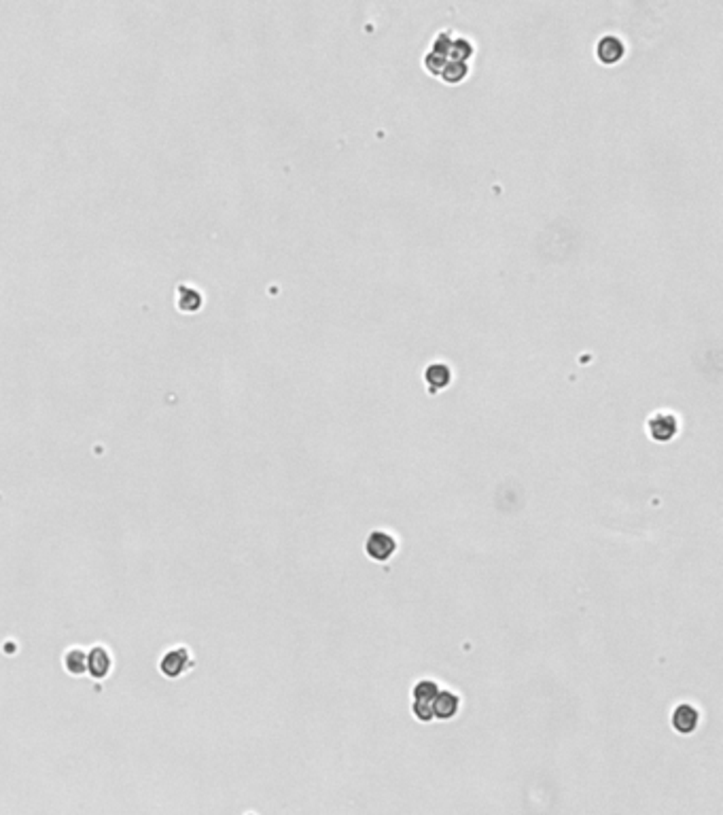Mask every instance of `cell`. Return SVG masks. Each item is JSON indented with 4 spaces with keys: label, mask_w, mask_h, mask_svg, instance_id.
<instances>
[{
    "label": "cell",
    "mask_w": 723,
    "mask_h": 815,
    "mask_svg": "<svg viewBox=\"0 0 723 815\" xmlns=\"http://www.w3.org/2000/svg\"><path fill=\"white\" fill-rule=\"evenodd\" d=\"M397 539L389 533V531H382V529H376L367 535L365 539V555L374 561V563H387L395 557L397 553Z\"/></svg>",
    "instance_id": "cell-1"
},
{
    "label": "cell",
    "mask_w": 723,
    "mask_h": 815,
    "mask_svg": "<svg viewBox=\"0 0 723 815\" xmlns=\"http://www.w3.org/2000/svg\"><path fill=\"white\" fill-rule=\"evenodd\" d=\"M670 726L679 735H691L700 726V711L689 703H679L670 713Z\"/></svg>",
    "instance_id": "cell-2"
},
{
    "label": "cell",
    "mask_w": 723,
    "mask_h": 815,
    "mask_svg": "<svg viewBox=\"0 0 723 815\" xmlns=\"http://www.w3.org/2000/svg\"><path fill=\"white\" fill-rule=\"evenodd\" d=\"M189 663H191L189 650H187L185 646H176L174 650L166 652V656L162 658V665H159V667H162V673H164L166 677L176 680V677H181V675L187 671Z\"/></svg>",
    "instance_id": "cell-3"
},
{
    "label": "cell",
    "mask_w": 723,
    "mask_h": 815,
    "mask_svg": "<svg viewBox=\"0 0 723 815\" xmlns=\"http://www.w3.org/2000/svg\"><path fill=\"white\" fill-rule=\"evenodd\" d=\"M649 427V435L655 440V442H668L676 435L679 431V423H676V416L674 414H668V412H660L655 416L649 418L647 423Z\"/></svg>",
    "instance_id": "cell-4"
},
{
    "label": "cell",
    "mask_w": 723,
    "mask_h": 815,
    "mask_svg": "<svg viewBox=\"0 0 723 815\" xmlns=\"http://www.w3.org/2000/svg\"><path fill=\"white\" fill-rule=\"evenodd\" d=\"M626 45L617 35H604L596 45V56L602 64H615L624 58Z\"/></svg>",
    "instance_id": "cell-5"
},
{
    "label": "cell",
    "mask_w": 723,
    "mask_h": 815,
    "mask_svg": "<svg viewBox=\"0 0 723 815\" xmlns=\"http://www.w3.org/2000/svg\"><path fill=\"white\" fill-rule=\"evenodd\" d=\"M461 709V696L450 690H439L433 701V718L437 720H452L458 716Z\"/></svg>",
    "instance_id": "cell-6"
},
{
    "label": "cell",
    "mask_w": 723,
    "mask_h": 815,
    "mask_svg": "<svg viewBox=\"0 0 723 815\" xmlns=\"http://www.w3.org/2000/svg\"><path fill=\"white\" fill-rule=\"evenodd\" d=\"M111 667H113V658H111V652L107 648L96 646L87 654V673L94 680H104L111 673Z\"/></svg>",
    "instance_id": "cell-7"
},
{
    "label": "cell",
    "mask_w": 723,
    "mask_h": 815,
    "mask_svg": "<svg viewBox=\"0 0 723 815\" xmlns=\"http://www.w3.org/2000/svg\"><path fill=\"white\" fill-rule=\"evenodd\" d=\"M425 380L429 385V391L437 393L452 382V372L446 363H431L425 372Z\"/></svg>",
    "instance_id": "cell-8"
},
{
    "label": "cell",
    "mask_w": 723,
    "mask_h": 815,
    "mask_svg": "<svg viewBox=\"0 0 723 815\" xmlns=\"http://www.w3.org/2000/svg\"><path fill=\"white\" fill-rule=\"evenodd\" d=\"M439 684L435 680H420L414 690H412V696H414V703H423V705H433L437 692H439Z\"/></svg>",
    "instance_id": "cell-9"
},
{
    "label": "cell",
    "mask_w": 723,
    "mask_h": 815,
    "mask_svg": "<svg viewBox=\"0 0 723 815\" xmlns=\"http://www.w3.org/2000/svg\"><path fill=\"white\" fill-rule=\"evenodd\" d=\"M64 667H66V671L73 673V675H83V673H87V654H85L83 650H79V648L68 650L66 656H64Z\"/></svg>",
    "instance_id": "cell-10"
}]
</instances>
